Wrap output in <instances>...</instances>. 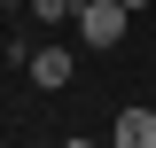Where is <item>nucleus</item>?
<instances>
[{"instance_id": "nucleus-1", "label": "nucleus", "mask_w": 156, "mask_h": 148, "mask_svg": "<svg viewBox=\"0 0 156 148\" xmlns=\"http://www.w3.org/2000/svg\"><path fill=\"white\" fill-rule=\"evenodd\" d=\"M125 16H133L125 0H78V39L86 47H117L125 39Z\"/></svg>"}, {"instance_id": "nucleus-2", "label": "nucleus", "mask_w": 156, "mask_h": 148, "mask_svg": "<svg viewBox=\"0 0 156 148\" xmlns=\"http://www.w3.org/2000/svg\"><path fill=\"white\" fill-rule=\"evenodd\" d=\"M109 140H117V148H156V101H140V109H125V117L109 125Z\"/></svg>"}, {"instance_id": "nucleus-3", "label": "nucleus", "mask_w": 156, "mask_h": 148, "mask_svg": "<svg viewBox=\"0 0 156 148\" xmlns=\"http://www.w3.org/2000/svg\"><path fill=\"white\" fill-rule=\"evenodd\" d=\"M70 47H31V78H39V86H47V93H55V86H70Z\"/></svg>"}, {"instance_id": "nucleus-4", "label": "nucleus", "mask_w": 156, "mask_h": 148, "mask_svg": "<svg viewBox=\"0 0 156 148\" xmlns=\"http://www.w3.org/2000/svg\"><path fill=\"white\" fill-rule=\"evenodd\" d=\"M31 16H39V23H70V16H78V0H31Z\"/></svg>"}, {"instance_id": "nucleus-5", "label": "nucleus", "mask_w": 156, "mask_h": 148, "mask_svg": "<svg viewBox=\"0 0 156 148\" xmlns=\"http://www.w3.org/2000/svg\"><path fill=\"white\" fill-rule=\"evenodd\" d=\"M125 8H140V0H125Z\"/></svg>"}]
</instances>
